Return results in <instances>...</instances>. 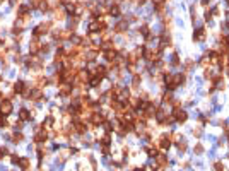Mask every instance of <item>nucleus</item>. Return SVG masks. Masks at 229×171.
<instances>
[{
    "mask_svg": "<svg viewBox=\"0 0 229 171\" xmlns=\"http://www.w3.org/2000/svg\"><path fill=\"white\" fill-rule=\"evenodd\" d=\"M185 82V75L183 74H175V75H169V74H166V87L168 89H176L178 86H181Z\"/></svg>",
    "mask_w": 229,
    "mask_h": 171,
    "instance_id": "obj_1",
    "label": "nucleus"
},
{
    "mask_svg": "<svg viewBox=\"0 0 229 171\" xmlns=\"http://www.w3.org/2000/svg\"><path fill=\"white\" fill-rule=\"evenodd\" d=\"M173 116H175V120H176L178 123H183V122H187V118H188L187 111H183V110H180V108H176V110H175Z\"/></svg>",
    "mask_w": 229,
    "mask_h": 171,
    "instance_id": "obj_2",
    "label": "nucleus"
},
{
    "mask_svg": "<svg viewBox=\"0 0 229 171\" xmlns=\"http://www.w3.org/2000/svg\"><path fill=\"white\" fill-rule=\"evenodd\" d=\"M205 36H207L205 27H198V29H195V33H193V39H195V41H205Z\"/></svg>",
    "mask_w": 229,
    "mask_h": 171,
    "instance_id": "obj_3",
    "label": "nucleus"
},
{
    "mask_svg": "<svg viewBox=\"0 0 229 171\" xmlns=\"http://www.w3.org/2000/svg\"><path fill=\"white\" fill-rule=\"evenodd\" d=\"M159 146H161L163 149H169V146H171V135H169V134L161 135V137H159Z\"/></svg>",
    "mask_w": 229,
    "mask_h": 171,
    "instance_id": "obj_4",
    "label": "nucleus"
},
{
    "mask_svg": "<svg viewBox=\"0 0 229 171\" xmlns=\"http://www.w3.org/2000/svg\"><path fill=\"white\" fill-rule=\"evenodd\" d=\"M156 164H157L159 168H166V166H168V158H166V154H157V156H156Z\"/></svg>",
    "mask_w": 229,
    "mask_h": 171,
    "instance_id": "obj_5",
    "label": "nucleus"
},
{
    "mask_svg": "<svg viewBox=\"0 0 229 171\" xmlns=\"http://www.w3.org/2000/svg\"><path fill=\"white\" fill-rule=\"evenodd\" d=\"M10 111H12V103H10V101L2 103V113H3V115H10Z\"/></svg>",
    "mask_w": 229,
    "mask_h": 171,
    "instance_id": "obj_6",
    "label": "nucleus"
},
{
    "mask_svg": "<svg viewBox=\"0 0 229 171\" xmlns=\"http://www.w3.org/2000/svg\"><path fill=\"white\" fill-rule=\"evenodd\" d=\"M127 27H128V22H127V21H121V22H118V24L115 26V31H116V33H123Z\"/></svg>",
    "mask_w": 229,
    "mask_h": 171,
    "instance_id": "obj_7",
    "label": "nucleus"
},
{
    "mask_svg": "<svg viewBox=\"0 0 229 171\" xmlns=\"http://www.w3.org/2000/svg\"><path fill=\"white\" fill-rule=\"evenodd\" d=\"M104 57H106V60H110V62H113L115 58H116V51L111 48V50H106L104 51Z\"/></svg>",
    "mask_w": 229,
    "mask_h": 171,
    "instance_id": "obj_8",
    "label": "nucleus"
},
{
    "mask_svg": "<svg viewBox=\"0 0 229 171\" xmlns=\"http://www.w3.org/2000/svg\"><path fill=\"white\" fill-rule=\"evenodd\" d=\"M145 151H147V154H149L151 158H156V156L159 154V152H157V149H154V147H147Z\"/></svg>",
    "mask_w": 229,
    "mask_h": 171,
    "instance_id": "obj_9",
    "label": "nucleus"
},
{
    "mask_svg": "<svg viewBox=\"0 0 229 171\" xmlns=\"http://www.w3.org/2000/svg\"><path fill=\"white\" fill-rule=\"evenodd\" d=\"M110 14H111V15H118V14H120V9H118V5H113V7L110 9Z\"/></svg>",
    "mask_w": 229,
    "mask_h": 171,
    "instance_id": "obj_10",
    "label": "nucleus"
},
{
    "mask_svg": "<svg viewBox=\"0 0 229 171\" xmlns=\"http://www.w3.org/2000/svg\"><path fill=\"white\" fill-rule=\"evenodd\" d=\"M22 91H24V82L19 81V82L15 84V92H22Z\"/></svg>",
    "mask_w": 229,
    "mask_h": 171,
    "instance_id": "obj_11",
    "label": "nucleus"
},
{
    "mask_svg": "<svg viewBox=\"0 0 229 171\" xmlns=\"http://www.w3.org/2000/svg\"><path fill=\"white\" fill-rule=\"evenodd\" d=\"M178 151H180V152H185V151H187V142H183V140L178 142Z\"/></svg>",
    "mask_w": 229,
    "mask_h": 171,
    "instance_id": "obj_12",
    "label": "nucleus"
},
{
    "mask_svg": "<svg viewBox=\"0 0 229 171\" xmlns=\"http://www.w3.org/2000/svg\"><path fill=\"white\" fill-rule=\"evenodd\" d=\"M171 63H173V65H180V57H178L176 53L171 57Z\"/></svg>",
    "mask_w": 229,
    "mask_h": 171,
    "instance_id": "obj_13",
    "label": "nucleus"
},
{
    "mask_svg": "<svg viewBox=\"0 0 229 171\" xmlns=\"http://www.w3.org/2000/svg\"><path fill=\"white\" fill-rule=\"evenodd\" d=\"M21 118L22 120H27L29 118V111L27 110H21Z\"/></svg>",
    "mask_w": 229,
    "mask_h": 171,
    "instance_id": "obj_14",
    "label": "nucleus"
},
{
    "mask_svg": "<svg viewBox=\"0 0 229 171\" xmlns=\"http://www.w3.org/2000/svg\"><path fill=\"white\" fill-rule=\"evenodd\" d=\"M204 152V146L202 144H197L195 146V154H202Z\"/></svg>",
    "mask_w": 229,
    "mask_h": 171,
    "instance_id": "obj_15",
    "label": "nucleus"
},
{
    "mask_svg": "<svg viewBox=\"0 0 229 171\" xmlns=\"http://www.w3.org/2000/svg\"><path fill=\"white\" fill-rule=\"evenodd\" d=\"M139 84H140V75H135L133 77V87H139Z\"/></svg>",
    "mask_w": 229,
    "mask_h": 171,
    "instance_id": "obj_16",
    "label": "nucleus"
},
{
    "mask_svg": "<svg viewBox=\"0 0 229 171\" xmlns=\"http://www.w3.org/2000/svg\"><path fill=\"white\" fill-rule=\"evenodd\" d=\"M193 135H195V137H200V135H202V127L195 128V130H193Z\"/></svg>",
    "mask_w": 229,
    "mask_h": 171,
    "instance_id": "obj_17",
    "label": "nucleus"
},
{
    "mask_svg": "<svg viewBox=\"0 0 229 171\" xmlns=\"http://www.w3.org/2000/svg\"><path fill=\"white\" fill-rule=\"evenodd\" d=\"M214 168H216V171H224V168H222V163H216V164H214Z\"/></svg>",
    "mask_w": 229,
    "mask_h": 171,
    "instance_id": "obj_18",
    "label": "nucleus"
},
{
    "mask_svg": "<svg viewBox=\"0 0 229 171\" xmlns=\"http://www.w3.org/2000/svg\"><path fill=\"white\" fill-rule=\"evenodd\" d=\"M210 19H212V12L207 10V12H205V21H210Z\"/></svg>",
    "mask_w": 229,
    "mask_h": 171,
    "instance_id": "obj_19",
    "label": "nucleus"
},
{
    "mask_svg": "<svg viewBox=\"0 0 229 171\" xmlns=\"http://www.w3.org/2000/svg\"><path fill=\"white\" fill-rule=\"evenodd\" d=\"M209 2H210V0H202V5H205V7H207V5H209Z\"/></svg>",
    "mask_w": 229,
    "mask_h": 171,
    "instance_id": "obj_20",
    "label": "nucleus"
},
{
    "mask_svg": "<svg viewBox=\"0 0 229 171\" xmlns=\"http://www.w3.org/2000/svg\"><path fill=\"white\" fill-rule=\"evenodd\" d=\"M133 171H145L144 168H139V170H133Z\"/></svg>",
    "mask_w": 229,
    "mask_h": 171,
    "instance_id": "obj_21",
    "label": "nucleus"
},
{
    "mask_svg": "<svg viewBox=\"0 0 229 171\" xmlns=\"http://www.w3.org/2000/svg\"><path fill=\"white\" fill-rule=\"evenodd\" d=\"M228 3H229V0H228Z\"/></svg>",
    "mask_w": 229,
    "mask_h": 171,
    "instance_id": "obj_22",
    "label": "nucleus"
}]
</instances>
